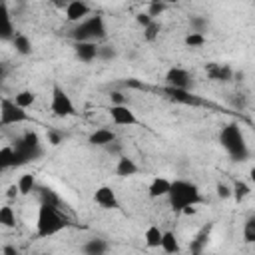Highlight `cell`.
<instances>
[{
	"instance_id": "obj_40",
	"label": "cell",
	"mask_w": 255,
	"mask_h": 255,
	"mask_svg": "<svg viewBox=\"0 0 255 255\" xmlns=\"http://www.w3.org/2000/svg\"><path fill=\"white\" fill-rule=\"evenodd\" d=\"M2 255H20V253H18V249H16L14 245H10V243H8V245H4V247H2Z\"/></svg>"
},
{
	"instance_id": "obj_32",
	"label": "cell",
	"mask_w": 255,
	"mask_h": 255,
	"mask_svg": "<svg viewBox=\"0 0 255 255\" xmlns=\"http://www.w3.org/2000/svg\"><path fill=\"white\" fill-rule=\"evenodd\" d=\"M189 26H191V32L203 34L205 28H207V20L201 18V16H191V18H189Z\"/></svg>"
},
{
	"instance_id": "obj_43",
	"label": "cell",
	"mask_w": 255,
	"mask_h": 255,
	"mask_svg": "<svg viewBox=\"0 0 255 255\" xmlns=\"http://www.w3.org/2000/svg\"><path fill=\"white\" fill-rule=\"evenodd\" d=\"M38 255H52V253H38Z\"/></svg>"
},
{
	"instance_id": "obj_6",
	"label": "cell",
	"mask_w": 255,
	"mask_h": 255,
	"mask_svg": "<svg viewBox=\"0 0 255 255\" xmlns=\"http://www.w3.org/2000/svg\"><path fill=\"white\" fill-rule=\"evenodd\" d=\"M50 112L56 116V118H74L78 112H76V106L70 98V94L60 86V84H54L52 86V96H50Z\"/></svg>"
},
{
	"instance_id": "obj_22",
	"label": "cell",
	"mask_w": 255,
	"mask_h": 255,
	"mask_svg": "<svg viewBox=\"0 0 255 255\" xmlns=\"http://www.w3.org/2000/svg\"><path fill=\"white\" fill-rule=\"evenodd\" d=\"M16 185H18V189H20V195H30L32 191L38 189V185H36V175H34V173H22V175L18 177Z\"/></svg>"
},
{
	"instance_id": "obj_9",
	"label": "cell",
	"mask_w": 255,
	"mask_h": 255,
	"mask_svg": "<svg viewBox=\"0 0 255 255\" xmlns=\"http://www.w3.org/2000/svg\"><path fill=\"white\" fill-rule=\"evenodd\" d=\"M64 10H66V20L72 22V24H80V22H84L88 16H92V14H90L92 8H90V4H86L84 0H72V2L66 4Z\"/></svg>"
},
{
	"instance_id": "obj_11",
	"label": "cell",
	"mask_w": 255,
	"mask_h": 255,
	"mask_svg": "<svg viewBox=\"0 0 255 255\" xmlns=\"http://www.w3.org/2000/svg\"><path fill=\"white\" fill-rule=\"evenodd\" d=\"M94 201L102 209H120V199H118L114 187H110V185H100L94 191Z\"/></svg>"
},
{
	"instance_id": "obj_1",
	"label": "cell",
	"mask_w": 255,
	"mask_h": 255,
	"mask_svg": "<svg viewBox=\"0 0 255 255\" xmlns=\"http://www.w3.org/2000/svg\"><path fill=\"white\" fill-rule=\"evenodd\" d=\"M167 201H169V207L177 213H193L195 205L201 203V191L193 181L173 179Z\"/></svg>"
},
{
	"instance_id": "obj_20",
	"label": "cell",
	"mask_w": 255,
	"mask_h": 255,
	"mask_svg": "<svg viewBox=\"0 0 255 255\" xmlns=\"http://www.w3.org/2000/svg\"><path fill=\"white\" fill-rule=\"evenodd\" d=\"M161 239H163V231L157 225L151 223V225L145 227V231H143V243H145V247L157 249V247H161Z\"/></svg>"
},
{
	"instance_id": "obj_34",
	"label": "cell",
	"mask_w": 255,
	"mask_h": 255,
	"mask_svg": "<svg viewBox=\"0 0 255 255\" xmlns=\"http://www.w3.org/2000/svg\"><path fill=\"white\" fill-rule=\"evenodd\" d=\"M215 191H217V197H219V199H229V197H233L231 185H227V183H223V181H219V183L215 185Z\"/></svg>"
},
{
	"instance_id": "obj_41",
	"label": "cell",
	"mask_w": 255,
	"mask_h": 255,
	"mask_svg": "<svg viewBox=\"0 0 255 255\" xmlns=\"http://www.w3.org/2000/svg\"><path fill=\"white\" fill-rule=\"evenodd\" d=\"M126 86H128V88H137V90H145L143 82H137V80H133V78H131V80H128V82H126Z\"/></svg>"
},
{
	"instance_id": "obj_36",
	"label": "cell",
	"mask_w": 255,
	"mask_h": 255,
	"mask_svg": "<svg viewBox=\"0 0 255 255\" xmlns=\"http://www.w3.org/2000/svg\"><path fill=\"white\" fill-rule=\"evenodd\" d=\"M100 58L112 60V58H116V50L112 46H100Z\"/></svg>"
},
{
	"instance_id": "obj_38",
	"label": "cell",
	"mask_w": 255,
	"mask_h": 255,
	"mask_svg": "<svg viewBox=\"0 0 255 255\" xmlns=\"http://www.w3.org/2000/svg\"><path fill=\"white\" fill-rule=\"evenodd\" d=\"M60 141H62V133L50 129V131H48V143H50V145H58Z\"/></svg>"
},
{
	"instance_id": "obj_12",
	"label": "cell",
	"mask_w": 255,
	"mask_h": 255,
	"mask_svg": "<svg viewBox=\"0 0 255 255\" xmlns=\"http://www.w3.org/2000/svg\"><path fill=\"white\" fill-rule=\"evenodd\" d=\"M74 52H76V58L84 64H90L96 58H100V46L96 42H76Z\"/></svg>"
},
{
	"instance_id": "obj_15",
	"label": "cell",
	"mask_w": 255,
	"mask_h": 255,
	"mask_svg": "<svg viewBox=\"0 0 255 255\" xmlns=\"http://www.w3.org/2000/svg\"><path fill=\"white\" fill-rule=\"evenodd\" d=\"M88 143L98 145V147H108V145L116 143V131L110 128H98L96 131H92L88 135Z\"/></svg>"
},
{
	"instance_id": "obj_29",
	"label": "cell",
	"mask_w": 255,
	"mask_h": 255,
	"mask_svg": "<svg viewBox=\"0 0 255 255\" xmlns=\"http://www.w3.org/2000/svg\"><path fill=\"white\" fill-rule=\"evenodd\" d=\"M159 32H161V24H159L157 20H153L147 28H143V38H145L147 42H155L157 36H159Z\"/></svg>"
},
{
	"instance_id": "obj_5",
	"label": "cell",
	"mask_w": 255,
	"mask_h": 255,
	"mask_svg": "<svg viewBox=\"0 0 255 255\" xmlns=\"http://www.w3.org/2000/svg\"><path fill=\"white\" fill-rule=\"evenodd\" d=\"M42 155V143L40 135L36 131H26L14 145V167L24 165L28 161H34Z\"/></svg>"
},
{
	"instance_id": "obj_8",
	"label": "cell",
	"mask_w": 255,
	"mask_h": 255,
	"mask_svg": "<svg viewBox=\"0 0 255 255\" xmlns=\"http://www.w3.org/2000/svg\"><path fill=\"white\" fill-rule=\"evenodd\" d=\"M165 86L175 88V90H189L193 86V76L179 66H173L165 72Z\"/></svg>"
},
{
	"instance_id": "obj_4",
	"label": "cell",
	"mask_w": 255,
	"mask_h": 255,
	"mask_svg": "<svg viewBox=\"0 0 255 255\" xmlns=\"http://www.w3.org/2000/svg\"><path fill=\"white\" fill-rule=\"evenodd\" d=\"M108 36V28H106V20L102 14H92L88 16L84 22L76 24L70 32V38L74 42H100Z\"/></svg>"
},
{
	"instance_id": "obj_23",
	"label": "cell",
	"mask_w": 255,
	"mask_h": 255,
	"mask_svg": "<svg viewBox=\"0 0 255 255\" xmlns=\"http://www.w3.org/2000/svg\"><path fill=\"white\" fill-rule=\"evenodd\" d=\"M12 46H14V50H16L20 56L32 54V40H30L26 34H16L14 40H12Z\"/></svg>"
},
{
	"instance_id": "obj_30",
	"label": "cell",
	"mask_w": 255,
	"mask_h": 255,
	"mask_svg": "<svg viewBox=\"0 0 255 255\" xmlns=\"http://www.w3.org/2000/svg\"><path fill=\"white\" fill-rule=\"evenodd\" d=\"M40 203H50V205H60L58 195L48 189V187H40Z\"/></svg>"
},
{
	"instance_id": "obj_17",
	"label": "cell",
	"mask_w": 255,
	"mask_h": 255,
	"mask_svg": "<svg viewBox=\"0 0 255 255\" xmlns=\"http://www.w3.org/2000/svg\"><path fill=\"white\" fill-rule=\"evenodd\" d=\"M110 249V243L102 237H94V239H88L84 245H82V253L84 255H106Z\"/></svg>"
},
{
	"instance_id": "obj_21",
	"label": "cell",
	"mask_w": 255,
	"mask_h": 255,
	"mask_svg": "<svg viewBox=\"0 0 255 255\" xmlns=\"http://www.w3.org/2000/svg\"><path fill=\"white\" fill-rule=\"evenodd\" d=\"M161 251L167 253V255H179L181 251V245H179V239L173 231H163V239H161Z\"/></svg>"
},
{
	"instance_id": "obj_2",
	"label": "cell",
	"mask_w": 255,
	"mask_h": 255,
	"mask_svg": "<svg viewBox=\"0 0 255 255\" xmlns=\"http://www.w3.org/2000/svg\"><path fill=\"white\" fill-rule=\"evenodd\" d=\"M66 227H68V219H66V215L60 211L58 205L40 203V207H38V217H36V233H38V237L46 239V237L58 235V233L64 231Z\"/></svg>"
},
{
	"instance_id": "obj_27",
	"label": "cell",
	"mask_w": 255,
	"mask_h": 255,
	"mask_svg": "<svg viewBox=\"0 0 255 255\" xmlns=\"http://www.w3.org/2000/svg\"><path fill=\"white\" fill-rule=\"evenodd\" d=\"M231 189H233V199H235L237 203L243 201L245 197H249V193H251L249 183H245V181H241V179H237V181L231 185Z\"/></svg>"
},
{
	"instance_id": "obj_26",
	"label": "cell",
	"mask_w": 255,
	"mask_h": 255,
	"mask_svg": "<svg viewBox=\"0 0 255 255\" xmlns=\"http://www.w3.org/2000/svg\"><path fill=\"white\" fill-rule=\"evenodd\" d=\"M0 167L2 169L14 167V145H2L0 147Z\"/></svg>"
},
{
	"instance_id": "obj_39",
	"label": "cell",
	"mask_w": 255,
	"mask_h": 255,
	"mask_svg": "<svg viewBox=\"0 0 255 255\" xmlns=\"http://www.w3.org/2000/svg\"><path fill=\"white\" fill-rule=\"evenodd\" d=\"M16 195H20V189H18V185L16 183H12L8 189H6V197H10V199H14Z\"/></svg>"
},
{
	"instance_id": "obj_25",
	"label": "cell",
	"mask_w": 255,
	"mask_h": 255,
	"mask_svg": "<svg viewBox=\"0 0 255 255\" xmlns=\"http://www.w3.org/2000/svg\"><path fill=\"white\" fill-rule=\"evenodd\" d=\"M0 225L6 227V229H12L16 227V213L10 205H2L0 207Z\"/></svg>"
},
{
	"instance_id": "obj_7",
	"label": "cell",
	"mask_w": 255,
	"mask_h": 255,
	"mask_svg": "<svg viewBox=\"0 0 255 255\" xmlns=\"http://www.w3.org/2000/svg\"><path fill=\"white\" fill-rule=\"evenodd\" d=\"M30 122V116L26 110H22L20 106H16L14 100L10 98H2L0 100V126H16V124H24Z\"/></svg>"
},
{
	"instance_id": "obj_35",
	"label": "cell",
	"mask_w": 255,
	"mask_h": 255,
	"mask_svg": "<svg viewBox=\"0 0 255 255\" xmlns=\"http://www.w3.org/2000/svg\"><path fill=\"white\" fill-rule=\"evenodd\" d=\"M135 22H137L141 28H147V26L153 22V18H151L147 12H139V14H135Z\"/></svg>"
},
{
	"instance_id": "obj_18",
	"label": "cell",
	"mask_w": 255,
	"mask_h": 255,
	"mask_svg": "<svg viewBox=\"0 0 255 255\" xmlns=\"http://www.w3.org/2000/svg\"><path fill=\"white\" fill-rule=\"evenodd\" d=\"M207 76L211 80H217V82H231L233 80V70L225 64H209L207 66Z\"/></svg>"
},
{
	"instance_id": "obj_31",
	"label": "cell",
	"mask_w": 255,
	"mask_h": 255,
	"mask_svg": "<svg viewBox=\"0 0 255 255\" xmlns=\"http://www.w3.org/2000/svg\"><path fill=\"white\" fill-rule=\"evenodd\" d=\"M243 239L247 243H255V215L249 217L245 221V227H243Z\"/></svg>"
},
{
	"instance_id": "obj_42",
	"label": "cell",
	"mask_w": 255,
	"mask_h": 255,
	"mask_svg": "<svg viewBox=\"0 0 255 255\" xmlns=\"http://www.w3.org/2000/svg\"><path fill=\"white\" fill-rule=\"evenodd\" d=\"M249 179H251V183L255 185V167H251V169H249Z\"/></svg>"
},
{
	"instance_id": "obj_3",
	"label": "cell",
	"mask_w": 255,
	"mask_h": 255,
	"mask_svg": "<svg viewBox=\"0 0 255 255\" xmlns=\"http://www.w3.org/2000/svg\"><path fill=\"white\" fill-rule=\"evenodd\" d=\"M219 141L233 161H245L249 157V145H247L245 133L237 122H231L221 128Z\"/></svg>"
},
{
	"instance_id": "obj_33",
	"label": "cell",
	"mask_w": 255,
	"mask_h": 255,
	"mask_svg": "<svg viewBox=\"0 0 255 255\" xmlns=\"http://www.w3.org/2000/svg\"><path fill=\"white\" fill-rule=\"evenodd\" d=\"M165 8H167V4H163V2H149V4H147V14L155 20V16L163 14V12H165Z\"/></svg>"
},
{
	"instance_id": "obj_37",
	"label": "cell",
	"mask_w": 255,
	"mask_h": 255,
	"mask_svg": "<svg viewBox=\"0 0 255 255\" xmlns=\"http://www.w3.org/2000/svg\"><path fill=\"white\" fill-rule=\"evenodd\" d=\"M110 100H112V106H126V96L122 92H112Z\"/></svg>"
},
{
	"instance_id": "obj_28",
	"label": "cell",
	"mask_w": 255,
	"mask_h": 255,
	"mask_svg": "<svg viewBox=\"0 0 255 255\" xmlns=\"http://www.w3.org/2000/svg\"><path fill=\"white\" fill-rule=\"evenodd\" d=\"M183 44L187 48H201L205 44V34H197V32H189L185 38H183Z\"/></svg>"
},
{
	"instance_id": "obj_16",
	"label": "cell",
	"mask_w": 255,
	"mask_h": 255,
	"mask_svg": "<svg viewBox=\"0 0 255 255\" xmlns=\"http://www.w3.org/2000/svg\"><path fill=\"white\" fill-rule=\"evenodd\" d=\"M169 189H171V181L167 177L157 175V177L151 179V183L147 187V193H149L151 199H159V197H167L169 195Z\"/></svg>"
},
{
	"instance_id": "obj_10",
	"label": "cell",
	"mask_w": 255,
	"mask_h": 255,
	"mask_svg": "<svg viewBox=\"0 0 255 255\" xmlns=\"http://www.w3.org/2000/svg\"><path fill=\"white\" fill-rule=\"evenodd\" d=\"M110 118L116 126H137L139 124L135 112L129 106H112L110 108Z\"/></svg>"
},
{
	"instance_id": "obj_13",
	"label": "cell",
	"mask_w": 255,
	"mask_h": 255,
	"mask_svg": "<svg viewBox=\"0 0 255 255\" xmlns=\"http://www.w3.org/2000/svg\"><path fill=\"white\" fill-rule=\"evenodd\" d=\"M165 96L171 100V102H175V104H183V106H199L201 104V100L197 98V96H193L189 90H175V88H167L165 86Z\"/></svg>"
},
{
	"instance_id": "obj_19",
	"label": "cell",
	"mask_w": 255,
	"mask_h": 255,
	"mask_svg": "<svg viewBox=\"0 0 255 255\" xmlns=\"http://www.w3.org/2000/svg\"><path fill=\"white\" fill-rule=\"evenodd\" d=\"M137 171H139V167H137V163H135L131 157H128V155H120V157H118L116 173H118L120 177H131V175H135Z\"/></svg>"
},
{
	"instance_id": "obj_14",
	"label": "cell",
	"mask_w": 255,
	"mask_h": 255,
	"mask_svg": "<svg viewBox=\"0 0 255 255\" xmlns=\"http://www.w3.org/2000/svg\"><path fill=\"white\" fill-rule=\"evenodd\" d=\"M14 36H16V30H14V22L8 12V6H6V2H0V38L14 40Z\"/></svg>"
},
{
	"instance_id": "obj_24",
	"label": "cell",
	"mask_w": 255,
	"mask_h": 255,
	"mask_svg": "<svg viewBox=\"0 0 255 255\" xmlns=\"http://www.w3.org/2000/svg\"><path fill=\"white\" fill-rule=\"evenodd\" d=\"M14 102H16V106H20L22 110H28V108H32L34 102H36V94H34L32 90H20V92L14 96Z\"/></svg>"
}]
</instances>
